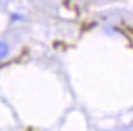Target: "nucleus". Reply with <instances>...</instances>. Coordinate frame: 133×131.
<instances>
[{
    "label": "nucleus",
    "instance_id": "f257e3e1",
    "mask_svg": "<svg viewBox=\"0 0 133 131\" xmlns=\"http://www.w3.org/2000/svg\"><path fill=\"white\" fill-rule=\"evenodd\" d=\"M9 53V47L6 43L4 42H0V59H4Z\"/></svg>",
    "mask_w": 133,
    "mask_h": 131
}]
</instances>
